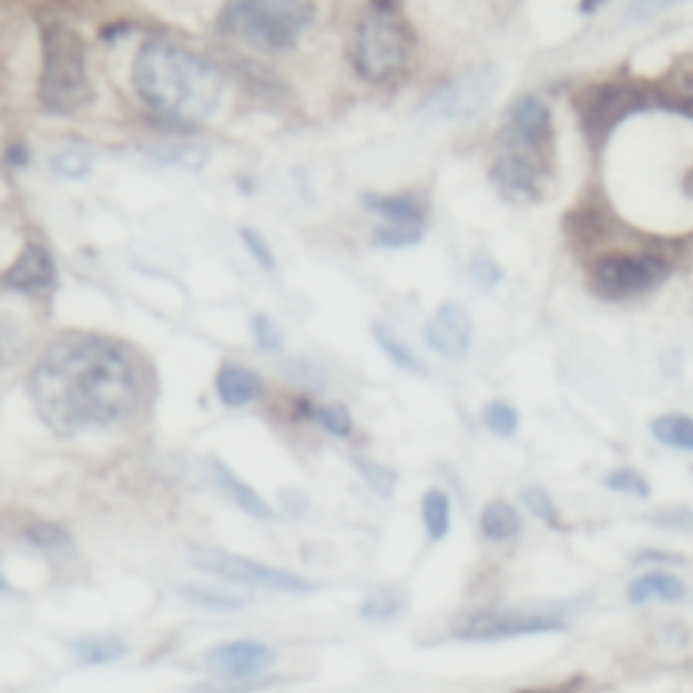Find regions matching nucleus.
<instances>
[{
	"instance_id": "f257e3e1",
	"label": "nucleus",
	"mask_w": 693,
	"mask_h": 693,
	"mask_svg": "<svg viewBox=\"0 0 693 693\" xmlns=\"http://www.w3.org/2000/svg\"><path fill=\"white\" fill-rule=\"evenodd\" d=\"M28 388L35 412L58 437L120 426L133 415L141 394L131 355L95 334L52 342Z\"/></svg>"
},
{
	"instance_id": "f03ea898",
	"label": "nucleus",
	"mask_w": 693,
	"mask_h": 693,
	"mask_svg": "<svg viewBox=\"0 0 693 693\" xmlns=\"http://www.w3.org/2000/svg\"><path fill=\"white\" fill-rule=\"evenodd\" d=\"M131 79L144 106L176 125L208 120L225 95V77L212 60L165 39L139 47Z\"/></svg>"
},
{
	"instance_id": "7ed1b4c3",
	"label": "nucleus",
	"mask_w": 693,
	"mask_h": 693,
	"mask_svg": "<svg viewBox=\"0 0 693 693\" xmlns=\"http://www.w3.org/2000/svg\"><path fill=\"white\" fill-rule=\"evenodd\" d=\"M88 47L69 22H41L39 106L52 116H73L93 103Z\"/></svg>"
},
{
	"instance_id": "20e7f679",
	"label": "nucleus",
	"mask_w": 693,
	"mask_h": 693,
	"mask_svg": "<svg viewBox=\"0 0 693 693\" xmlns=\"http://www.w3.org/2000/svg\"><path fill=\"white\" fill-rule=\"evenodd\" d=\"M415 52V33L396 14V6L374 3L355 24L349 58L358 77L369 84H390L409 69Z\"/></svg>"
},
{
	"instance_id": "39448f33",
	"label": "nucleus",
	"mask_w": 693,
	"mask_h": 693,
	"mask_svg": "<svg viewBox=\"0 0 693 693\" xmlns=\"http://www.w3.org/2000/svg\"><path fill=\"white\" fill-rule=\"evenodd\" d=\"M317 20V6L306 0H238L220 11L217 28L266 52H287Z\"/></svg>"
},
{
	"instance_id": "423d86ee",
	"label": "nucleus",
	"mask_w": 693,
	"mask_h": 693,
	"mask_svg": "<svg viewBox=\"0 0 693 693\" xmlns=\"http://www.w3.org/2000/svg\"><path fill=\"white\" fill-rule=\"evenodd\" d=\"M501 88V73L493 65H475L439 84L420 103V116L431 122L475 120L493 103Z\"/></svg>"
},
{
	"instance_id": "0eeeda50",
	"label": "nucleus",
	"mask_w": 693,
	"mask_h": 693,
	"mask_svg": "<svg viewBox=\"0 0 693 693\" xmlns=\"http://www.w3.org/2000/svg\"><path fill=\"white\" fill-rule=\"evenodd\" d=\"M193 567L198 572L212 574L217 580L238 582V585L247 588H261V591L272 593H296V597H309L315 593L317 582L300 578V574L285 572V569L268 567V563L253 561L247 556L228 553V550H214V548H195L193 550Z\"/></svg>"
},
{
	"instance_id": "6e6552de",
	"label": "nucleus",
	"mask_w": 693,
	"mask_h": 693,
	"mask_svg": "<svg viewBox=\"0 0 693 693\" xmlns=\"http://www.w3.org/2000/svg\"><path fill=\"white\" fill-rule=\"evenodd\" d=\"M648 106L650 101L645 90L636 88V84L621 82L591 84V88H585L574 98L582 131H585L593 146L604 144L623 120H629L636 112H645Z\"/></svg>"
},
{
	"instance_id": "1a4fd4ad",
	"label": "nucleus",
	"mask_w": 693,
	"mask_h": 693,
	"mask_svg": "<svg viewBox=\"0 0 693 693\" xmlns=\"http://www.w3.org/2000/svg\"><path fill=\"white\" fill-rule=\"evenodd\" d=\"M672 274V266L666 257L650 253H621L599 257L593 266L591 282L593 291L607 300H625L636 298L642 293L653 291L661 282Z\"/></svg>"
},
{
	"instance_id": "9d476101",
	"label": "nucleus",
	"mask_w": 693,
	"mask_h": 693,
	"mask_svg": "<svg viewBox=\"0 0 693 693\" xmlns=\"http://www.w3.org/2000/svg\"><path fill=\"white\" fill-rule=\"evenodd\" d=\"M567 631V621L544 610H486L475 612L456 629V640L463 642H501L520 636L558 634Z\"/></svg>"
},
{
	"instance_id": "9b49d317",
	"label": "nucleus",
	"mask_w": 693,
	"mask_h": 693,
	"mask_svg": "<svg viewBox=\"0 0 693 693\" xmlns=\"http://www.w3.org/2000/svg\"><path fill=\"white\" fill-rule=\"evenodd\" d=\"M204 664L217 677L257 680L277 664V650L261 640H228L208 648Z\"/></svg>"
},
{
	"instance_id": "f8f14e48",
	"label": "nucleus",
	"mask_w": 693,
	"mask_h": 693,
	"mask_svg": "<svg viewBox=\"0 0 693 693\" xmlns=\"http://www.w3.org/2000/svg\"><path fill=\"white\" fill-rule=\"evenodd\" d=\"M507 133L512 141V152L526 155H548V146L553 141V114L548 103L539 101L537 95L514 98L512 106L507 109Z\"/></svg>"
},
{
	"instance_id": "ddd939ff",
	"label": "nucleus",
	"mask_w": 693,
	"mask_h": 693,
	"mask_svg": "<svg viewBox=\"0 0 693 693\" xmlns=\"http://www.w3.org/2000/svg\"><path fill=\"white\" fill-rule=\"evenodd\" d=\"M475 325L471 315L456 300H445L422 328V339L445 360H463L471 349Z\"/></svg>"
},
{
	"instance_id": "4468645a",
	"label": "nucleus",
	"mask_w": 693,
	"mask_h": 693,
	"mask_svg": "<svg viewBox=\"0 0 693 693\" xmlns=\"http://www.w3.org/2000/svg\"><path fill=\"white\" fill-rule=\"evenodd\" d=\"M0 285L6 291L22 293V296H39V293H49L58 285V266L54 257L44 244L30 242L22 249L20 257L9 266V272L0 277Z\"/></svg>"
},
{
	"instance_id": "2eb2a0df",
	"label": "nucleus",
	"mask_w": 693,
	"mask_h": 693,
	"mask_svg": "<svg viewBox=\"0 0 693 693\" xmlns=\"http://www.w3.org/2000/svg\"><path fill=\"white\" fill-rule=\"evenodd\" d=\"M208 471H212L214 486L220 488V493H223L233 507H238L244 514H249V518H255V520L274 518L272 505H268V501L263 499L253 486H247V482H244L228 463L212 458V461H208Z\"/></svg>"
},
{
	"instance_id": "dca6fc26",
	"label": "nucleus",
	"mask_w": 693,
	"mask_h": 693,
	"mask_svg": "<svg viewBox=\"0 0 693 693\" xmlns=\"http://www.w3.org/2000/svg\"><path fill=\"white\" fill-rule=\"evenodd\" d=\"M542 165L529 155H518V152H507L490 169V180L496 182L505 193L526 195V198H537L539 195V180H542Z\"/></svg>"
},
{
	"instance_id": "f3484780",
	"label": "nucleus",
	"mask_w": 693,
	"mask_h": 693,
	"mask_svg": "<svg viewBox=\"0 0 693 693\" xmlns=\"http://www.w3.org/2000/svg\"><path fill=\"white\" fill-rule=\"evenodd\" d=\"M131 645L120 634H82L69 642V653L79 670L112 666L128 655Z\"/></svg>"
},
{
	"instance_id": "a211bd4d",
	"label": "nucleus",
	"mask_w": 693,
	"mask_h": 693,
	"mask_svg": "<svg viewBox=\"0 0 693 693\" xmlns=\"http://www.w3.org/2000/svg\"><path fill=\"white\" fill-rule=\"evenodd\" d=\"M214 385H217L220 401L231 409L247 407V404L257 401L263 394V379L253 369H247V366L236 364H225L217 371V383Z\"/></svg>"
},
{
	"instance_id": "6ab92c4d",
	"label": "nucleus",
	"mask_w": 693,
	"mask_h": 693,
	"mask_svg": "<svg viewBox=\"0 0 693 693\" xmlns=\"http://www.w3.org/2000/svg\"><path fill=\"white\" fill-rule=\"evenodd\" d=\"M364 204L369 212L388 220V225H394V228H422V220H426V206L415 195L366 193Z\"/></svg>"
},
{
	"instance_id": "aec40b11",
	"label": "nucleus",
	"mask_w": 693,
	"mask_h": 693,
	"mask_svg": "<svg viewBox=\"0 0 693 693\" xmlns=\"http://www.w3.org/2000/svg\"><path fill=\"white\" fill-rule=\"evenodd\" d=\"M685 582L680 578H674V574L664 572V569H655V572H648L642 574V578H636L634 582L629 585V591H625V599H629V604L634 607H642L648 604V601H666V604H677V601L685 599Z\"/></svg>"
},
{
	"instance_id": "412c9836",
	"label": "nucleus",
	"mask_w": 693,
	"mask_h": 693,
	"mask_svg": "<svg viewBox=\"0 0 693 693\" xmlns=\"http://www.w3.org/2000/svg\"><path fill=\"white\" fill-rule=\"evenodd\" d=\"M371 336H374V342H377V347L383 349L385 355H388V360L396 366V369L412 374V377H431L428 366L422 364L420 358H417L415 349L409 347L407 342H404L388 323L374 320L371 323Z\"/></svg>"
},
{
	"instance_id": "4be33fe9",
	"label": "nucleus",
	"mask_w": 693,
	"mask_h": 693,
	"mask_svg": "<svg viewBox=\"0 0 693 693\" xmlns=\"http://www.w3.org/2000/svg\"><path fill=\"white\" fill-rule=\"evenodd\" d=\"M523 529V518L512 505L507 501H490V505L480 512V533L488 542H512Z\"/></svg>"
},
{
	"instance_id": "5701e85b",
	"label": "nucleus",
	"mask_w": 693,
	"mask_h": 693,
	"mask_svg": "<svg viewBox=\"0 0 693 693\" xmlns=\"http://www.w3.org/2000/svg\"><path fill=\"white\" fill-rule=\"evenodd\" d=\"M422 526H426L431 542H445L452 529V499L447 490L431 488L422 496Z\"/></svg>"
},
{
	"instance_id": "b1692460",
	"label": "nucleus",
	"mask_w": 693,
	"mask_h": 693,
	"mask_svg": "<svg viewBox=\"0 0 693 693\" xmlns=\"http://www.w3.org/2000/svg\"><path fill=\"white\" fill-rule=\"evenodd\" d=\"M20 533L30 548L41 550V553H65L73 548L71 531L54 520H30Z\"/></svg>"
},
{
	"instance_id": "393cba45",
	"label": "nucleus",
	"mask_w": 693,
	"mask_h": 693,
	"mask_svg": "<svg viewBox=\"0 0 693 693\" xmlns=\"http://www.w3.org/2000/svg\"><path fill=\"white\" fill-rule=\"evenodd\" d=\"M650 434L659 445L670 450L693 452V417L689 415H661L650 422Z\"/></svg>"
},
{
	"instance_id": "a878e982",
	"label": "nucleus",
	"mask_w": 693,
	"mask_h": 693,
	"mask_svg": "<svg viewBox=\"0 0 693 693\" xmlns=\"http://www.w3.org/2000/svg\"><path fill=\"white\" fill-rule=\"evenodd\" d=\"M349 463H353V469L358 471L360 480L366 482V488L371 490L374 496H379V499H394L396 488H398V471L390 469V466L379 463V461H371V458L366 456H353L349 458Z\"/></svg>"
},
{
	"instance_id": "bb28decb",
	"label": "nucleus",
	"mask_w": 693,
	"mask_h": 693,
	"mask_svg": "<svg viewBox=\"0 0 693 693\" xmlns=\"http://www.w3.org/2000/svg\"><path fill=\"white\" fill-rule=\"evenodd\" d=\"M664 90L672 106H683L680 112L693 114V52L672 65L664 79Z\"/></svg>"
},
{
	"instance_id": "cd10ccee",
	"label": "nucleus",
	"mask_w": 693,
	"mask_h": 693,
	"mask_svg": "<svg viewBox=\"0 0 693 693\" xmlns=\"http://www.w3.org/2000/svg\"><path fill=\"white\" fill-rule=\"evenodd\" d=\"M93 152L84 144H65L52 155V171L63 180H84L93 171Z\"/></svg>"
},
{
	"instance_id": "c85d7f7f",
	"label": "nucleus",
	"mask_w": 693,
	"mask_h": 693,
	"mask_svg": "<svg viewBox=\"0 0 693 693\" xmlns=\"http://www.w3.org/2000/svg\"><path fill=\"white\" fill-rule=\"evenodd\" d=\"M404 612V597L396 588H374L371 593H366V599L360 601V618L371 623H385L394 621Z\"/></svg>"
},
{
	"instance_id": "c756f323",
	"label": "nucleus",
	"mask_w": 693,
	"mask_h": 693,
	"mask_svg": "<svg viewBox=\"0 0 693 693\" xmlns=\"http://www.w3.org/2000/svg\"><path fill=\"white\" fill-rule=\"evenodd\" d=\"M182 599H185L187 604L201 607V610L208 612H238L247 607V599L233 597V593L225 591H214V588L206 585H185L182 588Z\"/></svg>"
},
{
	"instance_id": "7c9ffc66",
	"label": "nucleus",
	"mask_w": 693,
	"mask_h": 693,
	"mask_svg": "<svg viewBox=\"0 0 693 693\" xmlns=\"http://www.w3.org/2000/svg\"><path fill=\"white\" fill-rule=\"evenodd\" d=\"M206 155L208 152L198 144H161L150 150V157H155L157 163L174 165V169H187V171L204 169Z\"/></svg>"
},
{
	"instance_id": "2f4dec72",
	"label": "nucleus",
	"mask_w": 693,
	"mask_h": 693,
	"mask_svg": "<svg viewBox=\"0 0 693 693\" xmlns=\"http://www.w3.org/2000/svg\"><path fill=\"white\" fill-rule=\"evenodd\" d=\"M482 422H486V428L490 434H496V437H501V439H509L518 434L520 412L507 401H490L486 407V412H482Z\"/></svg>"
},
{
	"instance_id": "473e14b6",
	"label": "nucleus",
	"mask_w": 693,
	"mask_h": 693,
	"mask_svg": "<svg viewBox=\"0 0 693 693\" xmlns=\"http://www.w3.org/2000/svg\"><path fill=\"white\" fill-rule=\"evenodd\" d=\"M312 417L320 422V428L330 434V437H339V439H349L355 431V422L353 415L345 404H328V407H317L312 409Z\"/></svg>"
},
{
	"instance_id": "72a5a7b5",
	"label": "nucleus",
	"mask_w": 693,
	"mask_h": 693,
	"mask_svg": "<svg viewBox=\"0 0 693 693\" xmlns=\"http://www.w3.org/2000/svg\"><path fill=\"white\" fill-rule=\"evenodd\" d=\"M520 499H523V505L529 507V512L533 514L537 520H542L544 526H556V529H561V512H558L553 496L548 493L544 488L533 486V488H523V493H520Z\"/></svg>"
},
{
	"instance_id": "f704fd0d",
	"label": "nucleus",
	"mask_w": 693,
	"mask_h": 693,
	"mask_svg": "<svg viewBox=\"0 0 693 693\" xmlns=\"http://www.w3.org/2000/svg\"><path fill=\"white\" fill-rule=\"evenodd\" d=\"M604 486L615 493H625V496H636V499H650V482L645 480V475H640L636 469H618L610 471L604 477Z\"/></svg>"
},
{
	"instance_id": "c9c22d12",
	"label": "nucleus",
	"mask_w": 693,
	"mask_h": 693,
	"mask_svg": "<svg viewBox=\"0 0 693 693\" xmlns=\"http://www.w3.org/2000/svg\"><path fill=\"white\" fill-rule=\"evenodd\" d=\"M420 238L422 228H394V225H388V228L374 233V244L385 249L415 247V244H420Z\"/></svg>"
},
{
	"instance_id": "e433bc0d",
	"label": "nucleus",
	"mask_w": 693,
	"mask_h": 693,
	"mask_svg": "<svg viewBox=\"0 0 693 693\" xmlns=\"http://www.w3.org/2000/svg\"><path fill=\"white\" fill-rule=\"evenodd\" d=\"M249 328H253L255 345L261 349H266V353H277V349L282 347V342H285L282 328L268 315H255Z\"/></svg>"
},
{
	"instance_id": "4c0bfd02",
	"label": "nucleus",
	"mask_w": 693,
	"mask_h": 693,
	"mask_svg": "<svg viewBox=\"0 0 693 693\" xmlns=\"http://www.w3.org/2000/svg\"><path fill=\"white\" fill-rule=\"evenodd\" d=\"M242 242H244V247H247V253L253 255V261L257 263V266L266 268V272H274V268H277V255H274V249L268 247V242L261 236V233L253 228H242Z\"/></svg>"
},
{
	"instance_id": "58836bf2",
	"label": "nucleus",
	"mask_w": 693,
	"mask_h": 693,
	"mask_svg": "<svg viewBox=\"0 0 693 693\" xmlns=\"http://www.w3.org/2000/svg\"><path fill=\"white\" fill-rule=\"evenodd\" d=\"M263 685H268V680H225V677H217L212 680V683L201 685V689H195L193 693H249V691H257L263 689Z\"/></svg>"
},
{
	"instance_id": "ea45409f",
	"label": "nucleus",
	"mask_w": 693,
	"mask_h": 693,
	"mask_svg": "<svg viewBox=\"0 0 693 693\" xmlns=\"http://www.w3.org/2000/svg\"><path fill=\"white\" fill-rule=\"evenodd\" d=\"M469 274L480 291H493V287L501 282V277H505V274H501V268L496 266L490 257H477V261L469 266Z\"/></svg>"
},
{
	"instance_id": "a19ab883",
	"label": "nucleus",
	"mask_w": 693,
	"mask_h": 693,
	"mask_svg": "<svg viewBox=\"0 0 693 693\" xmlns=\"http://www.w3.org/2000/svg\"><path fill=\"white\" fill-rule=\"evenodd\" d=\"M574 689H578V683H563V685H556V689H533V691H520V693H574Z\"/></svg>"
},
{
	"instance_id": "79ce46f5",
	"label": "nucleus",
	"mask_w": 693,
	"mask_h": 693,
	"mask_svg": "<svg viewBox=\"0 0 693 693\" xmlns=\"http://www.w3.org/2000/svg\"><path fill=\"white\" fill-rule=\"evenodd\" d=\"M14 591V588H11V582H9V578H6L3 572H0V597H9V593Z\"/></svg>"
}]
</instances>
